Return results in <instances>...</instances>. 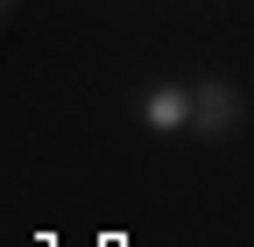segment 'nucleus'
I'll return each instance as SVG.
<instances>
[{
    "mask_svg": "<svg viewBox=\"0 0 254 247\" xmlns=\"http://www.w3.org/2000/svg\"><path fill=\"white\" fill-rule=\"evenodd\" d=\"M134 113H141L148 134H198V85L163 78V85H148L141 99H134Z\"/></svg>",
    "mask_w": 254,
    "mask_h": 247,
    "instance_id": "nucleus-1",
    "label": "nucleus"
},
{
    "mask_svg": "<svg viewBox=\"0 0 254 247\" xmlns=\"http://www.w3.org/2000/svg\"><path fill=\"white\" fill-rule=\"evenodd\" d=\"M240 113H247V99H240L226 78H205L198 85V134H233Z\"/></svg>",
    "mask_w": 254,
    "mask_h": 247,
    "instance_id": "nucleus-2",
    "label": "nucleus"
}]
</instances>
